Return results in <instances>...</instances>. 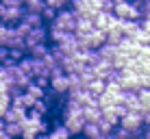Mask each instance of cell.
Returning <instances> with one entry per match:
<instances>
[{
	"label": "cell",
	"mask_w": 150,
	"mask_h": 139,
	"mask_svg": "<svg viewBox=\"0 0 150 139\" xmlns=\"http://www.w3.org/2000/svg\"><path fill=\"white\" fill-rule=\"evenodd\" d=\"M120 126H124L126 131H131V135H144V128H146V120H144V113L139 111H128L126 115H122Z\"/></svg>",
	"instance_id": "1"
},
{
	"label": "cell",
	"mask_w": 150,
	"mask_h": 139,
	"mask_svg": "<svg viewBox=\"0 0 150 139\" xmlns=\"http://www.w3.org/2000/svg\"><path fill=\"white\" fill-rule=\"evenodd\" d=\"M76 22H79V15L72 11L70 7L59 9L57 18L52 20V24H57V26H59V28H63V30H76Z\"/></svg>",
	"instance_id": "2"
},
{
	"label": "cell",
	"mask_w": 150,
	"mask_h": 139,
	"mask_svg": "<svg viewBox=\"0 0 150 139\" xmlns=\"http://www.w3.org/2000/svg\"><path fill=\"white\" fill-rule=\"evenodd\" d=\"M46 42H50V28H48V24H44V26H35L26 35V48H33V46L46 44Z\"/></svg>",
	"instance_id": "3"
},
{
	"label": "cell",
	"mask_w": 150,
	"mask_h": 139,
	"mask_svg": "<svg viewBox=\"0 0 150 139\" xmlns=\"http://www.w3.org/2000/svg\"><path fill=\"white\" fill-rule=\"evenodd\" d=\"M63 124L70 128L72 135H79V133H83V128H85L87 124V117L85 113H68V115H63Z\"/></svg>",
	"instance_id": "4"
},
{
	"label": "cell",
	"mask_w": 150,
	"mask_h": 139,
	"mask_svg": "<svg viewBox=\"0 0 150 139\" xmlns=\"http://www.w3.org/2000/svg\"><path fill=\"white\" fill-rule=\"evenodd\" d=\"M2 7V22L4 24H11V26H15L18 22H22L24 13H26V7H7V4H0Z\"/></svg>",
	"instance_id": "5"
},
{
	"label": "cell",
	"mask_w": 150,
	"mask_h": 139,
	"mask_svg": "<svg viewBox=\"0 0 150 139\" xmlns=\"http://www.w3.org/2000/svg\"><path fill=\"white\" fill-rule=\"evenodd\" d=\"M50 89H52V91H54L57 96L65 98V96L70 94V89H72L70 76H68V74H61V76H52V78H50Z\"/></svg>",
	"instance_id": "6"
},
{
	"label": "cell",
	"mask_w": 150,
	"mask_h": 139,
	"mask_svg": "<svg viewBox=\"0 0 150 139\" xmlns=\"http://www.w3.org/2000/svg\"><path fill=\"white\" fill-rule=\"evenodd\" d=\"M107 42H109V35H107L105 28L94 26L87 33V46H89V48H100V46H105Z\"/></svg>",
	"instance_id": "7"
},
{
	"label": "cell",
	"mask_w": 150,
	"mask_h": 139,
	"mask_svg": "<svg viewBox=\"0 0 150 139\" xmlns=\"http://www.w3.org/2000/svg\"><path fill=\"white\" fill-rule=\"evenodd\" d=\"M15 37H18V30H15V26L0 22V46H11Z\"/></svg>",
	"instance_id": "8"
},
{
	"label": "cell",
	"mask_w": 150,
	"mask_h": 139,
	"mask_svg": "<svg viewBox=\"0 0 150 139\" xmlns=\"http://www.w3.org/2000/svg\"><path fill=\"white\" fill-rule=\"evenodd\" d=\"M83 113H85L87 122H98L102 117V107L98 104V100H94L91 104H85L83 107Z\"/></svg>",
	"instance_id": "9"
},
{
	"label": "cell",
	"mask_w": 150,
	"mask_h": 139,
	"mask_svg": "<svg viewBox=\"0 0 150 139\" xmlns=\"http://www.w3.org/2000/svg\"><path fill=\"white\" fill-rule=\"evenodd\" d=\"M94 72H96V76H98V78L109 80V76H111V72H113V61L100 59V63H96V65H94Z\"/></svg>",
	"instance_id": "10"
},
{
	"label": "cell",
	"mask_w": 150,
	"mask_h": 139,
	"mask_svg": "<svg viewBox=\"0 0 150 139\" xmlns=\"http://www.w3.org/2000/svg\"><path fill=\"white\" fill-rule=\"evenodd\" d=\"M48 137H52V139H65V137H72V133H70V128L63 124V120H61V122H54V128L48 133Z\"/></svg>",
	"instance_id": "11"
},
{
	"label": "cell",
	"mask_w": 150,
	"mask_h": 139,
	"mask_svg": "<svg viewBox=\"0 0 150 139\" xmlns=\"http://www.w3.org/2000/svg\"><path fill=\"white\" fill-rule=\"evenodd\" d=\"M111 15H113V11H105V9H100V11L96 13V18H94V24L98 28H109V24H111Z\"/></svg>",
	"instance_id": "12"
},
{
	"label": "cell",
	"mask_w": 150,
	"mask_h": 139,
	"mask_svg": "<svg viewBox=\"0 0 150 139\" xmlns=\"http://www.w3.org/2000/svg\"><path fill=\"white\" fill-rule=\"evenodd\" d=\"M24 22H26V24H30V26H44V24H46V20H44V15H41L39 11H26V13H24Z\"/></svg>",
	"instance_id": "13"
},
{
	"label": "cell",
	"mask_w": 150,
	"mask_h": 139,
	"mask_svg": "<svg viewBox=\"0 0 150 139\" xmlns=\"http://www.w3.org/2000/svg\"><path fill=\"white\" fill-rule=\"evenodd\" d=\"M98 50H100V56H102V59H107V61H113L117 56V52H120V48H117L115 44H109V42H107L105 46H100Z\"/></svg>",
	"instance_id": "14"
},
{
	"label": "cell",
	"mask_w": 150,
	"mask_h": 139,
	"mask_svg": "<svg viewBox=\"0 0 150 139\" xmlns=\"http://www.w3.org/2000/svg\"><path fill=\"white\" fill-rule=\"evenodd\" d=\"M87 89H89L91 94L98 98V96H102V94L107 91V80H105V78H98V76H96V78L91 80L89 85H87Z\"/></svg>",
	"instance_id": "15"
},
{
	"label": "cell",
	"mask_w": 150,
	"mask_h": 139,
	"mask_svg": "<svg viewBox=\"0 0 150 139\" xmlns=\"http://www.w3.org/2000/svg\"><path fill=\"white\" fill-rule=\"evenodd\" d=\"M83 135H85V137H91V139H98V137H105V133L100 131L98 122H87L85 128H83Z\"/></svg>",
	"instance_id": "16"
},
{
	"label": "cell",
	"mask_w": 150,
	"mask_h": 139,
	"mask_svg": "<svg viewBox=\"0 0 150 139\" xmlns=\"http://www.w3.org/2000/svg\"><path fill=\"white\" fill-rule=\"evenodd\" d=\"M94 18H87V15H79V22H76V33H89L94 28Z\"/></svg>",
	"instance_id": "17"
},
{
	"label": "cell",
	"mask_w": 150,
	"mask_h": 139,
	"mask_svg": "<svg viewBox=\"0 0 150 139\" xmlns=\"http://www.w3.org/2000/svg\"><path fill=\"white\" fill-rule=\"evenodd\" d=\"M48 52H50L48 44H37V46H33V48H28V54L33 56V59H44Z\"/></svg>",
	"instance_id": "18"
},
{
	"label": "cell",
	"mask_w": 150,
	"mask_h": 139,
	"mask_svg": "<svg viewBox=\"0 0 150 139\" xmlns=\"http://www.w3.org/2000/svg\"><path fill=\"white\" fill-rule=\"evenodd\" d=\"M98 126H100V131L105 133V137H109L111 133H113V128H115V124H113V122L105 115V113H102V117L98 120Z\"/></svg>",
	"instance_id": "19"
},
{
	"label": "cell",
	"mask_w": 150,
	"mask_h": 139,
	"mask_svg": "<svg viewBox=\"0 0 150 139\" xmlns=\"http://www.w3.org/2000/svg\"><path fill=\"white\" fill-rule=\"evenodd\" d=\"M22 131H24V126L20 122H7V133L11 137H22Z\"/></svg>",
	"instance_id": "20"
},
{
	"label": "cell",
	"mask_w": 150,
	"mask_h": 139,
	"mask_svg": "<svg viewBox=\"0 0 150 139\" xmlns=\"http://www.w3.org/2000/svg\"><path fill=\"white\" fill-rule=\"evenodd\" d=\"M139 26H142L139 20H124V22H122V28H124V33H126V35H133Z\"/></svg>",
	"instance_id": "21"
},
{
	"label": "cell",
	"mask_w": 150,
	"mask_h": 139,
	"mask_svg": "<svg viewBox=\"0 0 150 139\" xmlns=\"http://www.w3.org/2000/svg\"><path fill=\"white\" fill-rule=\"evenodd\" d=\"M26 11H44V7H46V0H26Z\"/></svg>",
	"instance_id": "22"
},
{
	"label": "cell",
	"mask_w": 150,
	"mask_h": 139,
	"mask_svg": "<svg viewBox=\"0 0 150 139\" xmlns=\"http://www.w3.org/2000/svg\"><path fill=\"white\" fill-rule=\"evenodd\" d=\"M57 13H59V9L50 7V4H46V7H44V11H41V15H44V20H46V24H50V22H52V20L57 18Z\"/></svg>",
	"instance_id": "23"
},
{
	"label": "cell",
	"mask_w": 150,
	"mask_h": 139,
	"mask_svg": "<svg viewBox=\"0 0 150 139\" xmlns=\"http://www.w3.org/2000/svg\"><path fill=\"white\" fill-rule=\"evenodd\" d=\"M139 59H142L146 65H150V44H148V46H142V52H139Z\"/></svg>",
	"instance_id": "24"
},
{
	"label": "cell",
	"mask_w": 150,
	"mask_h": 139,
	"mask_svg": "<svg viewBox=\"0 0 150 139\" xmlns=\"http://www.w3.org/2000/svg\"><path fill=\"white\" fill-rule=\"evenodd\" d=\"M9 59V46H0V65Z\"/></svg>",
	"instance_id": "25"
},
{
	"label": "cell",
	"mask_w": 150,
	"mask_h": 139,
	"mask_svg": "<svg viewBox=\"0 0 150 139\" xmlns=\"http://www.w3.org/2000/svg\"><path fill=\"white\" fill-rule=\"evenodd\" d=\"M0 4H7V7H22V0H0Z\"/></svg>",
	"instance_id": "26"
},
{
	"label": "cell",
	"mask_w": 150,
	"mask_h": 139,
	"mask_svg": "<svg viewBox=\"0 0 150 139\" xmlns=\"http://www.w3.org/2000/svg\"><path fill=\"white\" fill-rule=\"evenodd\" d=\"M139 24H142L144 30H148V33H150V18H142V20H139Z\"/></svg>",
	"instance_id": "27"
},
{
	"label": "cell",
	"mask_w": 150,
	"mask_h": 139,
	"mask_svg": "<svg viewBox=\"0 0 150 139\" xmlns=\"http://www.w3.org/2000/svg\"><path fill=\"white\" fill-rule=\"evenodd\" d=\"M102 9H105V11H113V9H115V2H113V0H105Z\"/></svg>",
	"instance_id": "28"
},
{
	"label": "cell",
	"mask_w": 150,
	"mask_h": 139,
	"mask_svg": "<svg viewBox=\"0 0 150 139\" xmlns=\"http://www.w3.org/2000/svg\"><path fill=\"white\" fill-rule=\"evenodd\" d=\"M144 120H146V126H150V111L144 113Z\"/></svg>",
	"instance_id": "29"
},
{
	"label": "cell",
	"mask_w": 150,
	"mask_h": 139,
	"mask_svg": "<svg viewBox=\"0 0 150 139\" xmlns=\"http://www.w3.org/2000/svg\"><path fill=\"white\" fill-rule=\"evenodd\" d=\"M144 137H146V139H150V126H146V128H144Z\"/></svg>",
	"instance_id": "30"
},
{
	"label": "cell",
	"mask_w": 150,
	"mask_h": 139,
	"mask_svg": "<svg viewBox=\"0 0 150 139\" xmlns=\"http://www.w3.org/2000/svg\"><path fill=\"white\" fill-rule=\"evenodd\" d=\"M131 2H144V0H131Z\"/></svg>",
	"instance_id": "31"
},
{
	"label": "cell",
	"mask_w": 150,
	"mask_h": 139,
	"mask_svg": "<svg viewBox=\"0 0 150 139\" xmlns=\"http://www.w3.org/2000/svg\"><path fill=\"white\" fill-rule=\"evenodd\" d=\"M148 2H150V0H148Z\"/></svg>",
	"instance_id": "32"
}]
</instances>
